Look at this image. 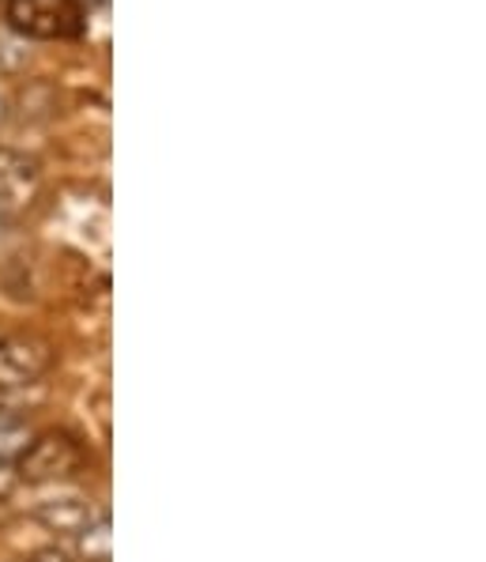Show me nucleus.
<instances>
[{"mask_svg": "<svg viewBox=\"0 0 486 562\" xmlns=\"http://www.w3.org/2000/svg\"><path fill=\"white\" fill-rule=\"evenodd\" d=\"M8 23L27 38H80L83 8L80 0H8Z\"/></svg>", "mask_w": 486, "mask_h": 562, "instance_id": "f257e3e1", "label": "nucleus"}, {"mask_svg": "<svg viewBox=\"0 0 486 562\" xmlns=\"http://www.w3.org/2000/svg\"><path fill=\"white\" fill-rule=\"evenodd\" d=\"M83 464V449L72 435L65 430H46V435H34L27 453L15 461V475L31 483H49V480H68Z\"/></svg>", "mask_w": 486, "mask_h": 562, "instance_id": "f03ea898", "label": "nucleus"}, {"mask_svg": "<svg viewBox=\"0 0 486 562\" xmlns=\"http://www.w3.org/2000/svg\"><path fill=\"white\" fill-rule=\"evenodd\" d=\"M54 348L42 336H0V393L34 385L54 370Z\"/></svg>", "mask_w": 486, "mask_h": 562, "instance_id": "7ed1b4c3", "label": "nucleus"}, {"mask_svg": "<svg viewBox=\"0 0 486 562\" xmlns=\"http://www.w3.org/2000/svg\"><path fill=\"white\" fill-rule=\"evenodd\" d=\"M38 193V167L20 151L0 148V212L23 207Z\"/></svg>", "mask_w": 486, "mask_h": 562, "instance_id": "20e7f679", "label": "nucleus"}, {"mask_svg": "<svg viewBox=\"0 0 486 562\" xmlns=\"http://www.w3.org/2000/svg\"><path fill=\"white\" fill-rule=\"evenodd\" d=\"M38 517L57 532H80L94 521L91 503H87V498H60V503H46L38 509Z\"/></svg>", "mask_w": 486, "mask_h": 562, "instance_id": "39448f33", "label": "nucleus"}, {"mask_svg": "<svg viewBox=\"0 0 486 562\" xmlns=\"http://www.w3.org/2000/svg\"><path fill=\"white\" fill-rule=\"evenodd\" d=\"M34 442V430L27 427V419L20 415H0V461L12 464L27 453V446Z\"/></svg>", "mask_w": 486, "mask_h": 562, "instance_id": "423d86ee", "label": "nucleus"}, {"mask_svg": "<svg viewBox=\"0 0 486 562\" xmlns=\"http://www.w3.org/2000/svg\"><path fill=\"white\" fill-rule=\"evenodd\" d=\"M76 536H80L83 562H110V521L106 517H94V521Z\"/></svg>", "mask_w": 486, "mask_h": 562, "instance_id": "0eeeda50", "label": "nucleus"}, {"mask_svg": "<svg viewBox=\"0 0 486 562\" xmlns=\"http://www.w3.org/2000/svg\"><path fill=\"white\" fill-rule=\"evenodd\" d=\"M15 480H20V475H15L12 464H4V461H0V498H4L8 491L15 487Z\"/></svg>", "mask_w": 486, "mask_h": 562, "instance_id": "6e6552de", "label": "nucleus"}, {"mask_svg": "<svg viewBox=\"0 0 486 562\" xmlns=\"http://www.w3.org/2000/svg\"><path fill=\"white\" fill-rule=\"evenodd\" d=\"M31 562H65V559H60V555H54V551H46V555H34Z\"/></svg>", "mask_w": 486, "mask_h": 562, "instance_id": "1a4fd4ad", "label": "nucleus"}]
</instances>
